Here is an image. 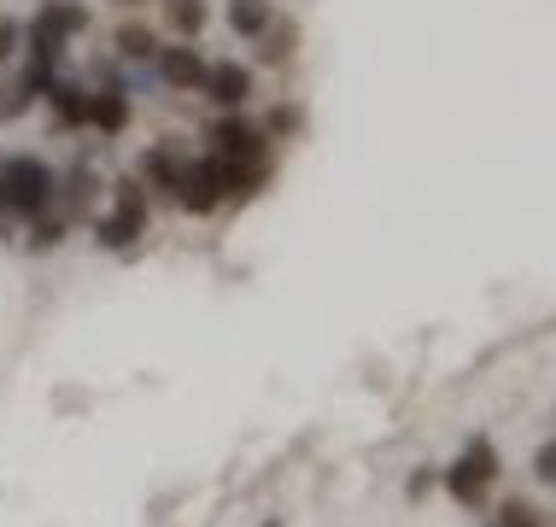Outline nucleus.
<instances>
[{"instance_id":"nucleus-1","label":"nucleus","mask_w":556,"mask_h":527,"mask_svg":"<svg viewBox=\"0 0 556 527\" xmlns=\"http://www.w3.org/2000/svg\"><path fill=\"white\" fill-rule=\"evenodd\" d=\"M94 223V247H106V252H135L141 247V235L153 229V193L141 188V176H117L112 183V205L100 211V217H88Z\"/></svg>"},{"instance_id":"nucleus-2","label":"nucleus","mask_w":556,"mask_h":527,"mask_svg":"<svg viewBox=\"0 0 556 527\" xmlns=\"http://www.w3.org/2000/svg\"><path fill=\"white\" fill-rule=\"evenodd\" d=\"M498 475H504V463H498V446L486 440V434H475L469 446L457 451V457L440 469V487L451 492V504H463V510H486L492 504V487H498Z\"/></svg>"},{"instance_id":"nucleus-3","label":"nucleus","mask_w":556,"mask_h":527,"mask_svg":"<svg viewBox=\"0 0 556 527\" xmlns=\"http://www.w3.org/2000/svg\"><path fill=\"white\" fill-rule=\"evenodd\" d=\"M205 153L229 159V164H264L276 159V141L264 135V124H252V117L240 112H223L212 129H205Z\"/></svg>"},{"instance_id":"nucleus-4","label":"nucleus","mask_w":556,"mask_h":527,"mask_svg":"<svg viewBox=\"0 0 556 527\" xmlns=\"http://www.w3.org/2000/svg\"><path fill=\"white\" fill-rule=\"evenodd\" d=\"M176 205L188 211V217H217L223 211V176H217V159L212 153H188L182 176H176Z\"/></svg>"},{"instance_id":"nucleus-5","label":"nucleus","mask_w":556,"mask_h":527,"mask_svg":"<svg viewBox=\"0 0 556 527\" xmlns=\"http://www.w3.org/2000/svg\"><path fill=\"white\" fill-rule=\"evenodd\" d=\"M200 95L217 105V112H240L252 95H258V71L252 65H240V59H212L205 65V83H200Z\"/></svg>"},{"instance_id":"nucleus-6","label":"nucleus","mask_w":556,"mask_h":527,"mask_svg":"<svg viewBox=\"0 0 556 527\" xmlns=\"http://www.w3.org/2000/svg\"><path fill=\"white\" fill-rule=\"evenodd\" d=\"M205 65H212V59L200 53V41H164L159 59H153V71L164 77V88H176V95H200Z\"/></svg>"},{"instance_id":"nucleus-7","label":"nucleus","mask_w":556,"mask_h":527,"mask_svg":"<svg viewBox=\"0 0 556 527\" xmlns=\"http://www.w3.org/2000/svg\"><path fill=\"white\" fill-rule=\"evenodd\" d=\"M182 164H188V141H153L141 153V164H135V176H141V188L153 193V200H170Z\"/></svg>"},{"instance_id":"nucleus-8","label":"nucleus","mask_w":556,"mask_h":527,"mask_svg":"<svg viewBox=\"0 0 556 527\" xmlns=\"http://www.w3.org/2000/svg\"><path fill=\"white\" fill-rule=\"evenodd\" d=\"M88 24H94V7H88V0H41L36 18H29V29H41V36H53V41H77V36H88Z\"/></svg>"},{"instance_id":"nucleus-9","label":"nucleus","mask_w":556,"mask_h":527,"mask_svg":"<svg viewBox=\"0 0 556 527\" xmlns=\"http://www.w3.org/2000/svg\"><path fill=\"white\" fill-rule=\"evenodd\" d=\"M94 193H100L94 164L77 159L71 171H59V200H53V211H65L71 223H83V217H94Z\"/></svg>"},{"instance_id":"nucleus-10","label":"nucleus","mask_w":556,"mask_h":527,"mask_svg":"<svg viewBox=\"0 0 556 527\" xmlns=\"http://www.w3.org/2000/svg\"><path fill=\"white\" fill-rule=\"evenodd\" d=\"M135 117V100L124 83H106V88H88V129L94 135H124Z\"/></svg>"},{"instance_id":"nucleus-11","label":"nucleus","mask_w":556,"mask_h":527,"mask_svg":"<svg viewBox=\"0 0 556 527\" xmlns=\"http://www.w3.org/2000/svg\"><path fill=\"white\" fill-rule=\"evenodd\" d=\"M48 117H53V129H88V88L83 83H71V77H53L48 83Z\"/></svg>"},{"instance_id":"nucleus-12","label":"nucleus","mask_w":556,"mask_h":527,"mask_svg":"<svg viewBox=\"0 0 556 527\" xmlns=\"http://www.w3.org/2000/svg\"><path fill=\"white\" fill-rule=\"evenodd\" d=\"M112 48H117L124 65H153L159 48H164V36H159L153 24H141V18H124V24L112 29Z\"/></svg>"},{"instance_id":"nucleus-13","label":"nucleus","mask_w":556,"mask_h":527,"mask_svg":"<svg viewBox=\"0 0 556 527\" xmlns=\"http://www.w3.org/2000/svg\"><path fill=\"white\" fill-rule=\"evenodd\" d=\"M299 41H305L299 18H293V12H276V24H269L252 48H258V65H288V59L299 53Z\"/></svg>"},{"instance_id":"nucleus-14","label":"nucleus","mask_w":556,"mask_h":527,"mask_svg":"<svg viewBox=\"0 0 556 527\" xmlns=\"http://www.w3.org/2000/svg\"><path fill=\"white\" fill-rule=\"evenodd\" d=\"M223 24H229V36L240 41H258L269 24H276V0H229L223 7Z\"/></svg>"},{"instance_id":"nucleus-15","label":"nucleus","mask_w":556,"mask_h":527,"mask_svg":"<svg viewBox=\"0 0 556 527\" xmlns=\"http://www.w3.org/2000/svg\"><path fill=\"white\" fill-rule=\"evenodd\" d=\"M164 24L176 29V41H200L212 24V7L205 0H164Z\"/></svg>"},{"instance_id":"nucleus-16","label":"nucleus","mask_w":556,"mask_h":527,"mask_svg":"<svg viewBox=\"0 0 556 527\" xmlns=\"http://www.w3.org/2000/svg\"><path fill=\"white\" fill-rule=\"evenodd\" d=\"M264 135L269 141H293V135H305V105L299 100H276L264 117Z\"/></svg>"},{"instance_id":"nucleus-17","label":"nucleus","mask_w":556,"mask_h":527,"mask_svg":"<svg viewBox=\"0 0 556 527\" xmlns=\"http://www.w3.org/2000/svg\"><path fill=\"white\" fill-rule=\"evenodd\" d=\"M65 235H71V217H65V211H41V217L29 223V252H53Z\"/></svg>"},{"instance_id":"nucleus-18","label":"nucleus","mask_w":556,"mask_h":527,"mask_svg":"<svg viewBox=\"0 0 556 527\" xmlns=\"http://www.w3.org/2000/svg\"><path fill=\"white\" fill-rule=\"evenodd\" d=\"M36 100H41V95H36V88H29V83L18 77V83L7 88V100H0V124H12V117H24V112H29V105H36Z\"/></svg>"},{"instance_id":"nucleus-19","label":"nucleus","mask_w":556,"mask_h":527,"mask_svg":"<svg viewBox=\"0 0 556 527\" xmlns=\"http://www.w3.org/2000/svg\"><path fill=\"white\" fill-rule=\"evenodd\" d=\"M492 527H545V516H539L533 504H521V499H504L498 504V522Z\"/></svg>"},{"instance_id":"nucleus-20","label":"nucleus","mask_w":556,"mask_h":527,"mask_svg":"<svg viewBox=\"0 0 556 527\" xmlns=\"http://www.w3.org/2000/svg\"><path fill=\"white\" fill-rule=\"evenodd\" d=\"M18 53H24V24L18 18H0V65H12Z\"/></svg>"},{"instance_id":"nucleus-21","label":"nucleus","mask_w":556,"mask_h":527,"mask_svg":"<svg viewBox=\"0 0 556 527\" xmlns=\"http://www.w3.org/2000/svg\"><path fill=\"white\" fill-rule=\"evenodd\" d=\"M533 480H545V487H556V434H551V440L533 451Z\"/></svg>"},{"instance_id":"nucleus-22","label":"nucleus","mask_w":556,"mask_h":527,"mask_svg":"<svg viewBox=\"0 0 556 527\" xmlns=\"http://www.w3.org/2000/svg\"><path fill=\"white\" fill-rule=\"evenodd\" d=\"M433 487H440V469H433V463H422V469H410V480H404V492H410V499H428Z\"/></svg>"},{"instance_id":"nucleus-23","label":"nucleus","mask_w":556,"mask_h":527,"mask_svg":"<svg viewBox=\"0 0 556 527\" xmlns=\"http://www.w3.org/2000/svg\"><path fill=\"white\" fill-rule=\"evenodd\" d=\"M106 7H117V12H135V7H141V0H106Z\"/></svg>"},{"instance_id":"nucleus-24","label":"nucleus","mask_w":556,"mask_h":527,"mask_svg":"<svg viewBox=\"0 0 556 527\" xmlns=\"http://www.w3.org/2000/svg\"><path fill=\"white\" fill-rule=\"evenodd\" d=\"M264 527H281V522H276V516H269V522H264Z\"/></svg>"}]
</instances>
